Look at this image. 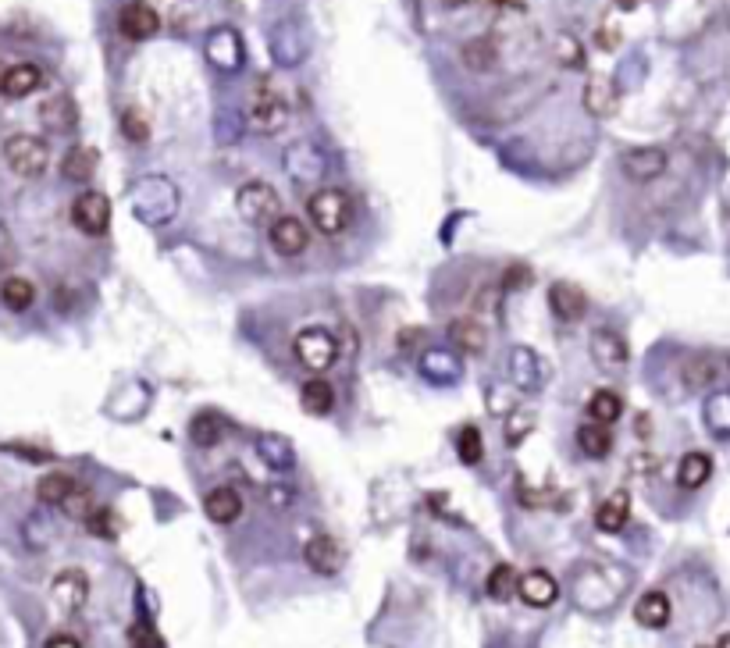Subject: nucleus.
Masks as SVG:
<instances>
[{
    "label": "nucleus",
    "mask_w": 730,
    "mask_h": 648,
    "mask_svg": "<svg viewBox=\"0 0 730 648\" xmlns=\"http://www.w3.org/2000/svg\"><path fill=\"white\" fill-rule=\"evenodd\" d=\"M246 118H250V129L275 136V132H282L289 125V104H285V97L275 86L257 82V90L250 93V104H246Z\"/></svg>",
    "instance_id": "1"
},
{
    "label": "nucleus",
    "mask_w": 730,
    "mask_h": 648,
    "mask_svg": "<svg viewBox=\"0 0 730 648\" xmlns=\"http://www.w3.org/2000/svg\"><path fill=\"white\" fill-rule=\"evenodd\" d=\"M4 161L15 171L18 179H40L50 164V146L40 136H29V132H18L4 143Z\"/></svg>",
    "instance_id": "2"
},
{
    "label": "nucleus",
    "mask_w": 730,
    "mask_h": 648,
    "mask_svg": "<svg viewBox=\"0 0 730 648\" xmlns=\"http://www.w3.org/2000/svg\"><path fill=\"white\" fill-rule=\"evenodd\" d=\"M307 214L325 235H339L349 225V218H353V203H349V196L342 189L325 186L307 200Z\"/></svg>",
    "instance_id": "3"
},
{
    "label": "nucleus",
    "mask_w": 730,
    "mask_h": 648,
    "mask_svg": "<svg viewBox=\"0 0 730 648\" xmlns=\"http://www.w3.org/2000/svg\"><path fill=\"white\" fill-rule=\"evenodd\" d=\"M236 211H239V218L250 221V225H271V221L278 218V211H282V200H278L275 186L253 179L236 193Z\"/></svg>",
    "instance_id": "4"
},
{
    "label": "nucleus",
    "mask_w": 730,
    "mask_h": 648,
    "mask_svg": "<svg viewBox=\"0 0 730 648\" xmlns=\"http://www.w3.org/2000/svg\"><path fill=\"white\" fill-rule=\"evenodd\" d=\"M292 353L300 360L307 371H328V367L339 360V342H335L332 332L325 328H303L292 342Z\"/></svg>",
    "instance_id": "5"
},
{
    "label": "nucleus",
    "mask_w": 730,
    "mask_h": 648,
    "mask_svg": "<svg viewBox=\"0 0 730 648\" xmlns=\"http://www.w3.org/2000/svg\"><path fill=\"white\" fill-rule=\"evenodd\" d=\"M72 221L79 232L86 235H104L107 225H111V200L97 189H86V193L75 196L72 203Z\"/></svg>",
    "instance_id": "6"
},
{
    "label": "nucleus",
    "mask_w": 730,
    "mask_h": 648,
    "mask_svg": "<svg viewBox=\"0 0 730 648\" xmlns=\"http://www.w3.org/2000/svg\"><path fill=\"white\" fill-rule=\"evenodd\" d=\"M50 599H54V606L61 609V613H79L82 606H86V599H90V577L82 574L79 567H68L61 570V574L50 581Z\"/></svg>",
    "instance_id": "7"
},
{
    "label": "nucleus",
    "mask_w": 730,
    "mask_h": 648,
    "mask_svg": "<svg viewBox=\"0 0 730 648\" xmlns=\"http://www.w3.org/2000/svg\"><path fill=\"white\" fill-rule=\"evenodd\" d=\"M620 168L631 182H656L666 171V154L659 146H634L620 157Z\"/></svg>",
    "instance_id": "8"
},
{
    "label": "nucleus",
    "mask_w": 730,
    "mask_h": 648,
    "mask_svg": "<svg viewBox=\"0 0 730 648\" xmlns=\"http://www.w3.org/2000/svg\"><path fill=\"white\" fill-rule=\"evenodd\" d=\"M268 239H271V246H275V253H282V257H300L310 243L307 225H303L300 218H289V214H278V218L271 221Z\"/></svg>",
    "instance_id": "9"
},
{
    "label": "nucleus",
    "mask_w": 730,
    "mask_h": 648,
    "mask_svg": "<svg viewBox=\"0 0 730 648\" xmlns=\"http://www.w3.org/2000/svg\"><path fill=\"white\" fill-rule=\"evenodd\" d=\"M118 29H122V36L132 43L150 40V36L161 33V15H157L150 4L136 0V4H125L122 8V15H118Z\"/></svg>",
    "instance_id": "10"
},
{
    "label": "nucleus",
    "mask_w": 730,
    "mask_h": 648,
    "mask_svg": "<svg viewBox=\"0 0 730 648\" xmlns=\"http://www.w3.org/2000/svg\"><path fill=\"white\" fill-rule=\"evenodd\" d=\"M517 595L524 606L549 609L552 602L560 599V584H556L552 574H545V570H528L524 577H517Z\"/></svg>",
    "instance_id": "11"
},
{
    "label": "nucleus",
    "mask_w": 730,
    "mask_h": 648,
    "mask_svg": "<svg viewBox=\"0 0 730 648\" xmlns=\"http://www.w3.org/2000/svg\"><path fill=\"white\" fill-rule=\"evenodd\" d=\"M588 349H592V357L599 367H606V371H624L627 367V342L620 339L613 328H595L592 339H588Z\"/></svg>",
    "instance_id": "12"
},
{
    "label": "nucleus",
    "mask_w": 730,
    "mask_h": 648,
    "mask_svg": "<svg viewBox=\"0 0 730 648\" xmlns=\"http://www.w3.org/2000/svg\"><path fill=\"white\" fill-rule=\"evenodd\" d=\"M303 559L307 567L321 577H332L335 570L342 567V545L335 542L332 535H314L307 545H303Z\"/></svg>",
    "instance_id": "13"
},
{
    "label": "nucleus",
    "mask_w": 730,
    "mask_h": 648,
    "mask_svg": "<svg viewBox=\"0 0 730 648\" xmlns=\"http://www.w3.org/2000/svg\"><path fill=\"white\" fill-rule=\"evenodd\" d=\"M723 371H727V364H723L720 357H713V353H695V357H688L681 364V378L688 389H709V385H716V381L723 378Z\"/></svg>",
    "instance_id": "14"
},
{
    "label": "nucleus",
    "mask_w": 730,
    "mask_h": 648,
    "mask_svg": "<svg viewBox=\"0 0 730 648\" xmlns=\"http://www.w3.org/2000/svg\"><path fill=\"white\" fill-rule=\"evenodd\" d=\"M549 307L552 314L560 317L563 324H574L588 314V300H584V292L577 289L574 282H556L549 289Z\"/></svg>",
    "instance_id": "15"
},
{
    "label": "nucleus",
    "mask_w": 730,
    "mask_h": 648,
    "mask_svg": "<svg viewBox=\"0 0 730 648\" xmlns=\"http://www.w3.org/2000/svg\"><path fill=\"white\" fill-rule=\"evenodd\" d=\"M620 104V93H617V82L606 79V75H592V79L584 82V111L595 114V118H609V114L617 111Z\"/></svg>",
    "instance_id": "16"
},
{
    "label": "nucleus",
    "mask_w": 730,
    "mask_h": 648,
    "mask_svg": "<svg viewBox=\"0 0 730 648\" xmlns=\"http://www.w3.org/2000/svg\"><path fill=\"white\" fill-rule=\"evenodd\" d=\"M40 122L47 125L50 132H57V136H65V132H72L75 125H79V107H75V100L68 97V93H57V97L43 100Z\"/></svg>",
    "instance_id": "17"
},
{
    "label": "nucleus",
    "mask_w": 730,
    "mask_h": 648,
    "mask_svg": "<svg viewBox=\"0 0 730 648\" xmlns=\"http://www.w3.org/2000/svg\"><path fill=\"white\" fill-rule=\"evenodd\" d=\"M203 513H207L214 524H232V520H239V513H243V495L228 485L211 488V492L203 495Z\"/></svg>",
    "instance_id": "18"
},
{
    "label": "nucleus",
    "mask_w": 730,
    "mask_h": 648,
    "mask_svg": "<svg viewBox=\"0 0 730 648\" xmlns=\"http://www.w3.org/2000/svg\"><path fill=\"white\" fill-rule=\"evenodd\" d=\"M449 339L460 353H485L488 324H481L478 317H456V321H449Z\"/></svg>",
    "instance_id": "19"
},
{
    "label": "nucleus",
    "mask_w": 730,
    "mask_h": 648,
    "mask_svg": "<svg viewBox=\"0 0 730 648\" xmlns=\"http://www.w3.org/2000/svg\"><path fill=\"white\" fill-rule=\"evenodd\" d=\"M670 599H666L663 592H645L638 602H634V620H638L641 627H649V631H663L666 624H670Z\"/></svg>",
    "instance_id": "20"
},
{
    "label": "nucleus",
    "mask_w": 730,
    "mask_h": 648,
    "mask_svg": "<svg viewBox=\"0 0 730 648\" xmlns=\"http://www.w3.org/2000/svg\"><path fill=\"white\" fill-rule=\"evenodd\" d=\"M40 86H43V72H40V65H33V61L11 65L8 75H4V97H11V100L29 97V93H36Z\"/></svg>",
    "instance_id": "21"
},
{
    "label": "nucleus",
    "mask_w": 730,
    "mask_h": 648,
    "mask_svg": "<svg viewBox=\"0 0 730 648\" xmlns=\"http://www.w3.org/2000/svg\"><path fill=\"white\" fill-rule=\"evenodd\" d=\"M207 57H211L218 68L232 72V68L243 65V43H239V36L232 33V29H218V33L211 36V43H207Z\"/></svg>",
    "instance_id": "22"
},
{
    "label": "nucleus",
    "mask_w": 730,
    "mask_h": 648,
    "mask_svg": "<svg viewBox=\"0 0 730 648\" xmlns=\"http://www.w3.org/2000/svg\"><path fill=\"white\" fill-rule=\"evenodd\" d=\"M75 492H79V481L72 474H65V470H50V474L40 478V485H36V495L50 506H65Z\"/></svg>",
    "instance_id": "23"
},
{
    "label": "nucleus",
    "mask_w": 730,
    "mask_h": 648,
    "mask_svg": "<svg viewBox=\"0 0 730 648\" xmlns=\"http://www.w3.org/2000/svg\"><path fill=\"white\" fill-rule=\"evenodd\" d=\"M709 478H713V460H709L706 453H684L681 456V463H677V485L688 488V492H695V488H702Z\"/></svg>",
    "instance_id": "24"
},
{
    "label": "nucleus",
    "mask_w": 730,
    "mask_h": 648,
    "mask_svg": "<svg viewBox=\"0 0 730 648\" xmlns=\"http://www.w3.org/2000/svg\"><path fill=\"white\" fill-rule=\"evenodd\" d=\"M460 57L471 72H492V68L499 65V47H495V40H488V36H474V40L463 43Z\"/></svg>",
    "instance_id": "25"
},
{
    "label": "nucleus",
    "mask_w": 730,
    "mask_h": 648,
    "mask_svg": "<svg viewBox=\"0 0 730 648\" xmlns=\"http://www.w3.org/2000/svg\"><path fill=\"white\" fill-rule=\"evenodd\" d=\"M627 517H631V503H627V492H617L613 499H606V503H602L599 510H595V524H599V531H606V535H617V531H624Z\"/></svg>",
    "instance_id": "26"
},
{
    "label": "nucleus",
    "mask_w": 730,
    "mask_h": 648,
    "mask_svg": "<svg viewBox=\"0 0 730 648\" xmlns=\"http://www.w3.org/2000/svg\"><path fill=\"white\" fill-rule=\"evenodd\" d=\"M300 403H303V410H307V414L325 417V414H332V410H335V389L328 385L325 378H310L307 385H303V392H300Z\"/></svg>",
    "instance_id": "27"
},
{
    "label": "nucleus",
    "mask_w": 730,
    "mask_h": 648,
    "mask_svg": "<svg viewBox=\"0 0 730 648\" xmlns=\"http://www.w3.org/2000/svg\"><path fill=\"white\" fill-rule=\"evenodd\" d=\"M93 171H97V154H93L90 146H72L61 161V175L68 182H90Z\"/></svg>",
    "instance_id": "28"
},
{
    "label": "nucleus",
    "mask_w": 730,
    "mask_h": 648,
    "mask_svg": "<svg viewBox=\"0 0 730 648\" xmlns=\"http://www.w3.org/2000/svg\"><path fill=\"white\" fill-rule=\"evenodd\" d=\"M189 435H193V442L200 449H211L225 438V421H221L214 410H203V414H196L193 421H189Z\"/></svg>",
    "instance_id": "29"
},
{
    "label": "nucleus",
    "mask_w": 730,
    "mask_h": 648,
    "mask_svg": "<svg viewBox=\"0 0 730 648\" xmlns=\"http://www.w3.org/2000/svg\"><path fill=\"white\" fill-rule=\"evenodd\" d=\"M577 446H581L584 456H592V460H602V456H609V449H613V435H609L606 424H581L577 428Z\"/></svg>",
    "instance_id": "30"
},
{
    "label": "nucleus",
    "mask_w": 730,
    "mask_h": 648,
    "mask_svg": "<svg viewBox=\"0 0 730 648\" xmlns=\"http://www.w3.org/2000/svg\"><path fill=\"white\" fill-rule=\"evenodd\" d=\"M620 414H624V399L617 396L613 389H599L592 392V399H588V417H592V424H613L620 421Z\"/></svg>",
    "instance_id": "31"
},
{
    "label": "nucleus",
    "mask_w": 730,
    "mask_h": 648,
    "mask_svg": "<svg viewBox=\"0 0 730 648\" xmlns=\"http://www.w3.org/2000/svg\"><path fill=\"white\" fill-rule=\"evenodd\" d=\"M0 300H4V307L8 310L22 314V310H29L36 303V285L22 275H11L8 282L0 285Z\"/></svg>",
    "instance_id": "32"
},
{
    "label": "nucleus",
    "mask_w": 730,
    "mask_h": 648,
    "mask_svg": "<svg viewBox=\"0 0 730 648\" xmlns=\"http://www.w3.org/2000/svg\"><path fill=\"white\" fill-rule=\"evenodd\" d=\"M706 424L713 435L730 438V389H720L706 399Z\"/></svg>",
    "instance_id": "33"
},
{
    "label": "nucleus",
    "mask_w": 730,
    "mask_h": 648,
    "mask_svg": "<svg viewBox=\"0 0 730 648\" xmlns=\"http://www.w3.org/2000/svg\"><path fill=\"white\" fill-rule=\"evenodd\" d=\"M517 570L510 567V563H499V567L488 574V595H492L495 602H506V599H513L517 595Z\"/></svg>",
    "instance_id": "34"
},
{
    "label": "nucleus",
    "mask_w": 730,
    "mask_h": 648,
    "mask_svg": "<svg viewBox=\"0 0 730 648\" xmlns=\"http://www.w3.org/2000/svg\"><path fill=\"white\" fill-rule=\"evenodd\" d=\"M456 456H460V463H467V467H478L481 456H485V442H481V431L474 428V424H467V428L460 431V438H456Z\"/></svg>",
    "instance_id": "35"
},
{
    "label": "nucleus",
    "mask_w": 730,
    "mask_h": 648,
    "mask_svg": "<svg viewBox=\"0 0 730 648\" xmlns=\"http://www.w3.org/2000/svg\"><path fill=\"white\" fill-rule=\"evenodd\" d=\"M86 531L97 538H114L118 535V517H114V510H107V506H93L90 513H86Z\"/></svg>",
    "instance_id": "36"
},
{
    "label": "nucleus",
    "mask_w": 730,
    "mask_h": 648,
    "mask_svg": "<svg viewBox=\"0 0 730 648\" xmlns=\"http://www.w3.org/2000/svg\"><path fill=\"white\" fill-rule=\"evenodd\" d=\"M531 428H535V414H531V410H510V414H506V438H510L513 446L524 442V435H528Z\"/></svg>",
    "instance_id": "37"
},
{
    "label": "nucleus",
    "mask_w": 730,
    "mask_h": 648,
    "mask_svg": "<svg viewBox=\"0 0 730 648\" xmlns=\"http://www.w3.org/2000/svg\"><path fill=\"white\" fill-rule=\"evenodd\" d=\"M499 303H503L499 289H481V292H478V300H474V314H471V317H478L481 324L495 321V317H499Z\"/></svg>",
    "instance_id": "38"
},
{
    "label": "nucleus",
    "mask_w": 730,
    "mask_h": 648,
    "mask_svg": "<svg viewBox=\"0 0 730 648\" xmlns=\"http://www.w3.org/2000/svg\"><path fill=\"white\" fill-rule=\"evenodd\" d=\"M125 638H129V648H164V638L154 631V627L146 624V620H136Z\"/></svg>",
    "instance_id": "39"
},
{
    "label": "nucleus",
    "mask_w": 730,
    "mask_h": 648,
    "mask_svg": "<svg viewBox=\"0 0 730 648\" xmlns=\"http://www.w3.org/2000/svg\"><path fill=\"white\" fill-rule=\"evenodd\" d=\"M122 132H125V139H132V143H146V139H150V125H146V118L136 111V107H125Z\"/></svg>",
    "instance_id": "40"
},
{
    "label": "nucleus",
    "mask_w": 730,
    "mask_h": 648,
    "mask_svg": "<svg viewBox=\"0 0 730 648\" xmlns=\"http://www.w3.org/2000/svg\"><path fill=\"white\" fill-rule=\"evenodd\" d=\"M556 57H560L567 68H581L584 65L581 43H577L574 36H560V40H556Z\"/></svg>",
    "instance_id": "41"
},
{
    "label": "nucleus",
    "mask_w": 730,
    "mask_h": 648,
    "mask_svg": "<svg viewBox=\"0 0 730 648\" xmlns=\"http://www.w3.org/2000/svg\"><path fill=\"white\" fill-rule=\"evenodd\" d=\"M90 503H93V499H90V492H86V488H79V492H75L72 499H68V503H65V510L72 513V517H82V520H86V513L93 510Z\"/></svg>",
    "instance_id": "42"
},
{
    "label": "nucleus",
    "mask_w": 730,
    "mask_h": 648,
    "mask_svg": "<svg viewBox=\"0 0 730 648\" xmlns=\"http://www.w3.org/2000/svg\"><path fill=\"white\" fill-rule=\"evenodd\" d=\"M528 278H531V271L524 268V264H513L510 268V275H506V289H520V285H528Z\"/></svg>",
    "instance_id": "43"
},
{
    "label": "nucleus",
    "mask_w": 730,
    "mask_h": 648,
    "mask_svg": "<svg viewBox=\"0 0 730 648\" xmlns=\"http://www.w3.org/2000/svg\"><path fill=\"white\" fill-rule=\"evenodd\" d=\"M43 648H82V645L72 638V634H54V638H47V645Z\"/></svg>",
    "instance_id": "44"
},
{
    "label": "nucleus",
    "mask_w": 730,
    "mask_h": 648,
    "mask_svg": "<svg viewBox=\"0 0 730 648\" xmlns=\"http://www.w3.org/2000/svg\"><path fill=\"white\" fill-rule=\"evenodd\" d=\"M268 503L271 506H285V503H289V492H285V488H268Z\"/></svg>",
    "instance_id": "45"
},
{
    "label": "nucleus",
    "mask_w": 730,
    "mask_h": 648,
    "mask_svg": "<svg viewBox=\"0 0 730 648\" xmlns=\"http://www.w3.org/2000/svg\"><path fill=\"white\" fill-rule=\"evenodd\" d=\"M638 4H641V0H617V8H620V11H634V8H638Z\"/></svg>",
    "instance_id": "46"
},
{
    "label": "nucleus",
    "mask_w": 730,
    "mask_h": 648,
    "mask_svg": "<svg viewBox=\"0 0 730 648\" xmlns=\"http://www.w3.org/2000/svg\"><path fill=\"white\" fill-rule=\"evenodd\" d=\"M442 4H446V8H463L467 0H442Z\"/></svg>",
    "instance_id": "47"
},
{
    "label": "nucleus",
    "mask_w": 730,
    "mask_h": 648,
    "mask_svg": "<svg viewBox=\"0 0 730 648\" xmlns=\"http://www.w3.org/2000/svg\"><path fill=\"white\" fill-rule=\"evenodd\" d=\"M716 648H730V634H723V638L716 641Z\"/></svg>",
    "instance_id": "48"
},
{
    "label": "nucleus",
    "mask_w": 730,
    "mask_h": 648,
    "mask_svg": "<svg viewBox=\"0 0 730 648\" xmlns=\"http://www.w3.org/2000/svg\"><path fill=\"white\" fill-rule=\"evenodd\" d=\"M4 75H8V65H0V93H4Z\"/></svg>",
    "instance_id": "49"
}]
</instances>
